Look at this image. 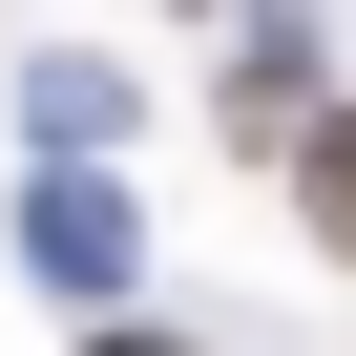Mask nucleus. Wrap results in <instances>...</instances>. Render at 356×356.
<instances>
[{
  "label": "nucleus",
  "instance_id": "obj_1",
  "mask_svg": "<svg viewBox=\"0 0 356 356\" xmlns=\"http://www.w3.org/2000/svg\"><path fill=\"white\" fill-rule=\"evenodd\" d=\"M293 147H314V210H335V252H356V105H314Z\"/></svg>",
  "mask_w": 356,
  "mask_h": 356
},
{
  "label": "nucleus",
  "instance_id": "obj_2",
  "mask_svg": "<svg viewBox=\"0 0 356 356\" xmlns=\"http://www.w3.org/2000/svg\"><path fill=\"white\" fill-rule=\"evenodd\" d=\"M105 356H168V335H105Z\"/></svg>",
  "mask_w": 356,
  "mask_h": 356
}]
</instances>
